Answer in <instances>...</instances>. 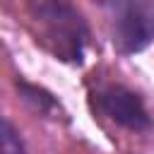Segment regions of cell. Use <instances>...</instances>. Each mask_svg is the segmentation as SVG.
I'll use <instances>...</instances> for the list:
<instances>
[{"label": "cell", "mask_w": 154, "mask_h": 154, "mask_svg": "<svg viewBox=\"0 0 154 154\" xmlns=\"http://www.w3.org/2000/svg\"><path fill=\"white\" fill-rule=\"evenodd\" d=\"M34 41L55 60L82 65L91 38L84 14L70 0H24Z\"/></svg>", "instance_id": "6da1fadb"}, {"label": "cell", "mask_w": 154, "mask_h": 154, "mask_svg": "<svg viewBox=\"0 0 154 154\" xmlns=\"http://www.w3.org/2000/svg\"><path fill=\"white\" fill-rule=\"evenodd\" d=\"M99 5L118 55L130 58L154 43V0H99Z\"/></svg>", "instance_id": "7a4b0ae2"}, {"label": "cell", "mask_w": 154, "mask_h": 154, "mask_svg": "<svg viewBox=\"0 0 154 154\" xmlns=\"http://www.w3.org/2000/svg\"><path fill=\"white\" fill-rule=\"evenodd\" d=\"M91 108L130 132H147L154 125L144 99L120 82H106L91 89Z\"/></svg>", "instance_id": "3957f363"}, {"label": "cell", "mask_w": 154, "mask_h": 154, "mask_svg": "<svg viewBox=\"0 0 154 154\" xmlns=\"http://www.w3.org/2000/svg\"><path fill=\"white\" fill-rule=\"evenodd\" d=\"M14 89L19 94V99L26 103L29 111H34L36 116L46 118V120H55V123H70V116L65 111V106L60 103V99L48 91L46 87L41 84H34L24 77H17L14 79Z\"/></svg>", "instance_id": "277c9868"}, {"label": "cell", "mask_w": 154, "mask_h": 154, "mask_svg": "<svg viewBox=\"0 0 154 154\" xmlns=\"http://www.w3.org/2000/svg\"><path fill=\"white\" fill-rule=\"evenodd\" d=\"M0 154H29L19 128L5 113H0Z\"/></svg>", "instance_id": "5b68a950"}]
</instances>
